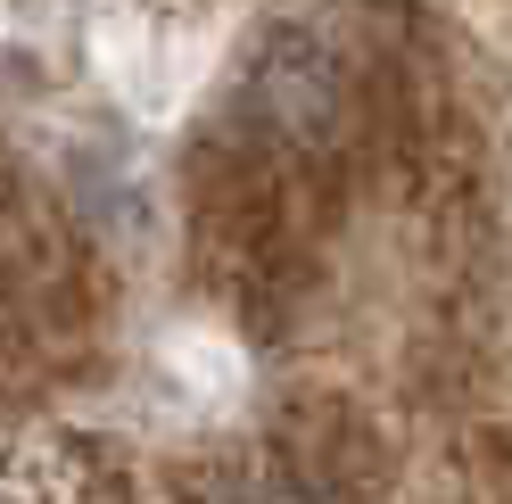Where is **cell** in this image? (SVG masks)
<instances>
[{"label":"cell","mask_w":512,"mask_h":504,"mask_svg":"<svg viewBox=\"0 0 512 504\" xmlns=\"http://www.w3.org/2000/svg\"><path fill=\"white\" fill-rule=\"evenodd\" d=\"M248 116L265 124L273 141H323L331 116H339V67L323 42H273L256 58V83H248Z\"/></svg>","instance_id":"cell-1"}]
</instances>
